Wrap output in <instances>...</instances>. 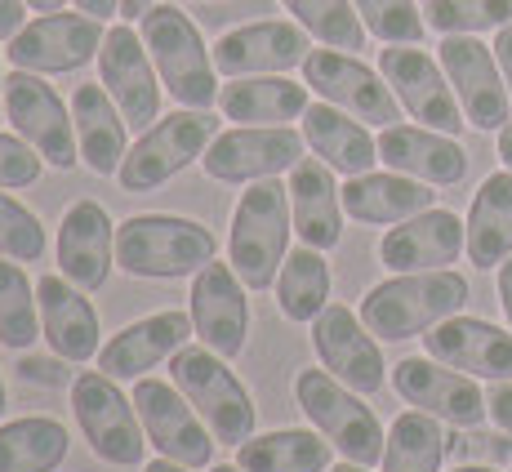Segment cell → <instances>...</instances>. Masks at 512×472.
<instances>
[{
    "mask_svg": "<svg viewBox=\"0 0 512 472\" xmlns=\"http://www.w3.org/2000/svg\"><path fill=\"white\" fill-rule=\"evenodd\" d=\"M139 36L152 54L161 85L183 107H214L219 103V67L214 49H205V36L179 5H152L139 18Z\"/></svg>",
    "mask_w": 512,
    "mask_h": 472,
    "instance_id": "cell-5",
    "label": "cell"
},
{
    "mask_svg": "<svg viewBox=\"0 0 512 472\" xmlns=\"http://www.w3.org/2000/svg\"><path fill=\"white\" fill-rule=\"evenodd\" d=\"M423 352L437 357L441 366H455L472 379L504 383L512 379V330H499L481 317H446L441 326L423 334Z\"/></svg>",
    "mask_w": 512,
    "mask_h": 472,
    "instance_id": "cell-22",
    "label": "cell"
},
{
    "mask_svg": "<svg viewBox=\"0 0 512 472\" xmlns=\"http://www.w3.org/2000/svg\"><path fill=\"white\" fill-rule=\"evenodd\" d=\"M27 27V0H0V41H14Z\"/></svg>",
    "mask_w": 512,
    "mask_h": 472,
    "instance_id": "cell-45",
    "label": "cell"
},
{
    "mask_svg": "<svg viewBox=\"0 0 512 472\" xmlns=\"http://www.w3.org/2000/svg\"><path fill=\"white\" fill-rule=\"evenodd\" d=\"M330 472H370L366 464H352V459H339V464H330Z\"/></svg>",
    "mask_w": 512,
    "mask_h": 472,
    "instance_id": "cell-53",
    "label": "cell"
},
{
    "mask_svg": "<svg viewBox=\"0 0 512 472\" xmlns=\"http://www.w3.org/2000/svg\"><path fill=\"white\" fill-rule=\"evenodd\" d=\"M192 339H196L192 312H179V308L152 312V317H139L125 330H116L112 339L98 348V370L121 383H134V379L152 375L156 366H165V361L179 348H187Z\"/></svg>",
    "mask_w": 512,
    "mask_h": 472,
    "instance_id": "cell-21",
    "label": "cell"
},
{
    "mask_svg": "<svg viewBox=\"0 0 512 472\" xmlns=\"http://www.w3.org/2000/svg\"><path fill=\"white\" fill-rule=\"evenodd\" d=\"M205 472H241V468H236V464H210Z\"/></svg>",
    "mask_w": 512,
    "mask_h": 472,
    "instance_id": "cell-56",
    "label": "cell"
},
{
    "mask_svg": "<svg viewBox=\"0 0 512 472\" xmlns=\"http://www.w3.org/2000/svg\"><path fill=\"white\" fill-rule=\"evenodd\" d=\"M36 303H41V334L49 352H58L72 366L98 357L103 326H98V308L85 299L81 285H72L63 272H49L36 281Z\"/></svg>",
    "mask_w": 512,
    "mask_h": 472,
    "instance_id": "cell-25",
    "label": "cell"
},
{
    "mask_svg": "<svg viewBox=\"0 0 512 472\" xmlns=\"http://www.w3.org/2000/svg\"><path fill=\"white\" fill-rule=\"evenodd\" d=\"M18 379L32 383V388H63V383H72L76 375L67 370V361L58 357H41V352H18Z\"/></svg>",
    "mask_w": 512,
    "mask_h": 472,
    "instance_id": "cell-43",
    "label": "cell"
},
{
    "mask_svg": "<svg viewBox=\"0 0 512 472\" xmlns=\"http://www.w3.org/2000/svg\"><path fill=\"white\" fill-rule=\"evenodd\" d=\"M41 174H45V161L32 143L18 139V134H0V188L5 192L32 188Z\"/></svg>",
    "mask_w": 512,
    "mask_h": 472,
    "instance_id": "cell-42",
    "label": "cell"
},
{
    "mask_svg": "<svg viewBox=\"0 0 512 472\" xmlns=\"http://www.w3.org/2000/svg\"><path fill=\"white\" fill-rule=\"evenodd\" d=\"M441 67H446L450 85L459 94V107H464L472 130H504L508 112H512V94L508 81L499 72L495 45H481L477 36H446L437 49Z\"/></svg>",
    "mask_w": 512,
    "mask_h": 472,
    "instance_id": "cell-18",
    "label": "cell"
},
{
    "mask_svg": "<svg viewBox=\"0 0 512 472\" xmlns=\"http://www.w3.org/2000/svg\"><path fill=\"white\" fill-rule=\"evenodd\" d=\"M0 121H5V72H0Z\"/></svg>",
    "mask_w": 512,
    "mask_h": 472,
    "instance_id": "cell-57",
    "label": "cell"
},
{
    "mask_svg": "<svg viewBox=\"0 0 512 472\" xmlns=\"http://www.w3.org/2000/svg\"><path fill=\"white\" fill-rule=\"evenodd\" d=\"M170 379L196 406V415L205 419V428L214 432L219 446H241V441L254 437L259 406H254L250 388L241 383L228 357H219L205 343H187L170 357Z\"/></svg>",
    "mask_w": 512,
    "mask_h": 472,
    "instance_id": "cell-3",
    "label": "cell"
},
{
    "mask_svg": "<svg viewBox=\"0 0 512 472\" xmlns=\"http://www.w3.org/2000/svg\"><path fill=\"white\" fill-rule=\"evenodd\" d=\"M303 85L312 94H321V103L339 107V112L357 116L366 125H401V103L392 94V85L383 81V72L366 67L357 54H343V49H312L303 58Z\"/></svg>",
    "mask_w": 512,
    "mask_h": 472,
    "instance_id": "cell-10",
    "label": "cell"
},
{
    "mask_svg": "<svg viewBox=\"0 0 512 472\" xmlns=\"http://www.w3.org/2000/svg\"><path fill=\"white\" fill-rule=\"evenodd\" d=\"M72 121H76V147H81L85 170L98 179H116L125 152H130V121L103 85H76L72 94Z\"/></svg>",
    "mask_w": 512,
    "mask_h": 472,
    "instance_id": "cell-29",
    "label": "cell"
},
{
    "mask_svg": "<svg viewBox=\"0 0 512 472\" xmlns=\"http://www.w3.org/2000/svg\"><path fill=\"white\" fill-rule=\"evenodd\" d=\"M437 192L432 183H419L397 170H370L343 183V214L357 223H379V228H397V223L415 219V214L432 210Z\"/></svg>",
    "mask_w": 512,
    "mask_h": 472,
    "instance_id": "cell-28",
    "label": "cell"
},
{
    "mask_svg": "<svg viewBox=\"0 0 512 472\" xmlns=\"http://www.w3.org/2000/svg\"><path fill=\"white\" fill-rule=\"evenodd\" d=\"M245 290L250 285L236 277L232 263L219 259L205 263L192 277V290H187V312H192L196 339L228 361L241 357L245 343H250V299H245Z\"/></svg>",
    "mask_w": 512,
    "mask_h": 472,
    "instance_id": "cell-17",
    "label": "cell"
},
{
    "mask_svg": "<svg viewBox=\"0 0 512 472\" xmlns=\"http://www.w3.org/2000/svg\"><path fill=\"white\" fill-rule=\"evenodd\" d=\"M334 446L317 428H277L254 432L236 446V468L241 472H330Z\"/></svg>",
    "mask_w": 512,
    "mask_h": 472,
    "instance_id": "cell-33",
    "label": "cell"
},
{
    "mask_svg": "<svg viewBox=\"0 0 512 472\" xmlns=\"http://www.w3.org/2000/svg\"><path fill=\"white\" fill-rule=\"evenodd\" d=\"M499 303H504V317L512 326V254L499 263Z\"/></svg>",
    "mask_w": 512,
    "mask_h": 472,
    "instance_id": "cell-48",
    "label": "cell"
},
{
    "mask_svg": "<svg viewBox=\"0 0 512 472\" xmlns=\"http://www.w3.org/2000/svg\"><path fill=\"white\" fill-rule=\"evenodd\" d=\"M392 388L406 406L415 410H428L432 419L450 428H477L490 419V406H486V392L477 388V379L464 375L455 366H441L437 357H406L392 366Z\"/></svg>",
    "mask_w": 512,
    "mask_h": 472,
    "instance_id": "cell-15",
    "label": "cell"
},
{
    "mask_svg": "<svg viewBox=\"0 0 512 472\" xmlns=\"http://www.w3.org/2000/svg\"><path fill=\"white\" fill-rule=\"evenodd\" d=\"M303 143L343 179L370 174L374 161H379V139H370L366 121H357V116L339 112L330 103H308V112H303Z\"/></svg>",
    "mask_w": 512,
    "mask_h": 472,
    "instance_id": "cell-30",
    "label": "cell"
},
{
    "mask_svg": "<svg viewBox=\"0 0 512 472\" xmlns=\"http://www.w3.org/2000/svg\"><path fill=\"white\" fill-rule=\"evenodd\" d=\"M219 241L205 223L183 214H130L116 223V268L143 281L196 277L214 259Z\"/></svg>",
    "mask_w": 512,
    "mask_h": 472,
    "instance_id": "cell-2",
    "label": "cell"
},
{
    "mask_svg": "<svg viewBox=\"0 0 512 472\" xmlns=\"http://www.w3.org/2000/svg\"><path fill=\"white\" fill-rule=\"evenodd\" d=\"M499 161H504V170H512V121L499 130Z\"/></svg>",
    "mask_w": 512,
    "mask_h": 472,
    "instance_id": "cell-49",
    "label": "cell"
},
{
    "mask_svg": "<svg viewBox=\"0 0 512 472\" xmlns=\"http://www.w3.org/2000/svg\"><path fill=\"white\" fill-rule=\"evenodd\" d=\"M152 5H156V0H121V14H125V18H130V23H134V18H143L147 9H152Z\"/></svg>",
    "mask_w": 512,
    "mask_h": 472,
    "instance_id": "cell-50",
    "label": "cell"
},
{
    "mask_svg": "<svg viewBox=\"0 0 512 472\" xmlns=\"http://www.w3.org/2000/svg\"><path fill=\"white\" fill-rule=\"evenodd\" d=\"M294 14V23L326 49H343V54H357L366 49V23H361L357 5L352 0H281Z\"/></svg>",
    "mask_w": 512,
    "mask_h": 472,
    "instance_id": "cell-38",
    "label": "cell"
},
{
    "mask_svg": "<svg viewBox=\"0 0 512 472\" xmlns=\"http://www.w3.org/2000/svg\"><path fill=\"white\" fill-rule=\"evenodd\" d=\"M468 228V263L481 272L499 268L512 254V170L490 174L472 196Z\"/></svg>",
    "mask_w": 512,
    "mask_h": 472,
    "instance_id": "cell-32",
    "label": "cell"
},
{
    "mask_svg": "<svg viewBox=\"0 0 512 472\" xmlns=\"http://www.w3.org/2000/svg\"><path fill=\"white\" fill-rule=\"evenodd\" d=\"M143 472H192V468H183V464H174V459L156 455V459H152V464H143Z\"/></svg>",
    "mask_w": 512,
    "mask_h": 472,
    "instance_id": "cell-51",
    "label": "cell"
},
{
    "mask_svg": "<svg viewBox=\"0 0 512 472\" xmlns=\"http://www.w3.org/2000/svg\"><path fill=\"white\" fill-rule=\"evenodd\" d=\"M67 0H27V9H36V14H58Z\"/></svg>",
    "mask_w": 512,
    "mask_h": 472,
    "instance_id": "cell-52",
    "label": "cell"
},
{
    "mask_svg": "<svg viewBox=\"0 0 512 472\" xmlns=\"http://www.w3.org/2000/svg\"><path fill=\"white\" fill-rule=\"evenodd\" d=\"M379 161L397 174H410L432 188H455L468 174V152L450 134L428 125H388L379 134Z\"/></svg>",
    "mask_w": 512,
    "mask_h": 472,
    "instance_id": "cell-26",
    "label": "cell"
},
{
    "mask_svg": "<svg viewBox=\"0 0 512 472\" xmlns=\"http://www.w3.org/2000/svg\"><path fill=\"white\" fill-rule=\"evenodd\" d=\"M103 23L90 14H41L23 27V32L9 41V63L23 67V72H41V76H58V72H81L85 63H94L98 49H103Z\"/></svg>",
    "mask_w": 512,
    "mask_h": 472,
    "instance_id": "cell-16",
    "label": "cell"
},
{
    "mask_svg": "<svg viewBox=\"0 0 512 472\" xmlns=\"http://www.w3.org/2000/svg\"><path fill=\"white\" fill-rule=\"evenodd\" d=\"M379 72H383V81L392 85L397 103L406 107L419 125L459 139L468 116H464V107H459V94H455V85H450L441 58H432L428 49H419V45H388V49H379Z\"/></svg>",
    "mask_w": 512,
    "mask_h": 472,
    "instance_id": "cell-11",
    "label": "cell"
},
{
    "mask_svg": "<svg viewBox=\"0 0 512 472\" xmlns=\"http://www.w3.org/2000/svg\"><path fill=\"white\" fill-rule=\"evenodd\" d=\"M72 5L81 9V14L98 18V23H103V18H112V14H121V0H72Z\"/></svg>",
    "mask_w": 512,
    "mask_h": 472,
    "instance_id": "cell-47",
    "label": "cell"
},
{
    "mask_svg": "<svg viewBox=\"0 0 512 472\" xmlns=\"http://www.w3.org/2000/svg\"><path fill=\"white\" fill-rule=\"evenodd\" d=\"M290 232V188H281L277 179H263L241 192V201L232 210L228 263L250 290H272L277 285V272L285 254H290Z\"/></svg>",
    "mask_w": 512,
    "mask_h": 472,
    "instance_id": "cell-4",
    "label": "cell"
},
{
    "mask_svg": "<svg viewBox=\"0 0 512 472\" xmlns=\"http://www.w3.org/2000/svg\"><path fill=\"white\" fill-rule=\"evenodd\" d=\"M58 268L85 294L103 290L116 268V223L98 201H76L58 223Z\"/></svg>",
    "mask_w": 512,
    "mask_h": 472,
    "instance_id": "cell-23",
    "label": "cell"
},
{
    "mask_svg": "<svg viewBox=\"0 0 512 472\" xmlns=\"http://www.w3.org/2000/svg\"><path fill=\"white\" fill-rule=\"evenodd\" d=\"M428 27L441 36H477L499 32L512 23V0H423Z\"/></svg>",
    "mask_w": 512,
    "mask_h": 472,
    "instance_id": "cell-39",
    "label": "cell"
},
{
    "mask_svg": "<svg viewBox=\"0 0 512 472\" xmlns=\"http://www.w3.org/2000/svg\"><path fill=\"white\" fill-rule=\"evenodd\" d=\"M468 250V228L450 210H423L415 219L397 223L379 241V263L388 272H437L450 268Z\"/></svg>",
    "mask_w": 512,
    "mask_h": 472,
    "instance_id": "cell-24",
    "label": "cell"
},
{
    "mask_svg": "<svg viewBox=\"0 0 512 472\" xmlns=\"http://www.w3.org/2000/svg\"><path fill=\"white\" fill-rule=\"evenodd\" d=\"M290 214L294 232L312 250H334L343 241V188L321 156H303L290 170Z\"/></svg>",
    "mask_w": 512,
    "mask_h": 472,
    "instance_id": "cell-27",
    "label": "cell"
},
{
    "mask_svg": "<svg viewBox=\"0 0 512 472\" xmlns=\"http://www.w3.org/2000/svg\"><path fill=\"white\" fill-rule=\"evenodd\" d=\"M0 259H14V263L45 259V223L5 188H0Z\"/></svg>",
    "mask_w": 512,
    "mask_h": 472,
    "instance_id": "cell-41",
    "label": "cell"
},
{
    "mask_svg": "<svg viewBox=\"0 0 512 472\" xmlns=\"http://www.w3.org/2000/svg\"><path fill=\"white\" fill-rule=\"evenodd\" d=\"M455 472H499L495 464H459Z\"/></svg>",
    "mask_w": 512,
    "mask_h": 472,
    "instance_id": "cell-54",
    "label": "cell"
},
{
    "mask_svg": "<svg viewBox=\"0 0 512 472\" xmlns=\"http://www.w3.org/2000/svg\"><path fill=\"white\" fill-rule=\"evenodd\" d=\"M98 81L112 94V103L121 107V116L134 130L161 121V72H156L152 54H147L143 36L134 32V23L107 27L103 49H98Z\"/></svg>",
    "mask_w": 512,
    "mask_h": 472,
    "instance_id": "cell-14",
    "label": "cell"
},
{
    "mask_svg": "<svg viewBox=\"0 0 512 472\" xmlns=\"http://www.w3.org/2000/svg\"><path fill=\"white\" fill-rule=\"evenodd\" d=\"M495 58H499V72H504L508 94H512V23L499 27V36H495Z\"/></svg>",
    "mask_w": 512,
    "mask_h": 472,
    "instance_id": "cell-46",
    "label": "cell"
},
{
    "mask_svg": "<svg viewBox=\"0 0 512 472\" xmlns=\"http://www.w3.org/2000/svg\"><path fill=\"white\" fill-rule=\"evenodd\" d=\"M312 54V36L290 18H259V23H241L214 41V67L228 81L241 76H277L290 67H303Z\"/></svg>",
    "mask_w": 512,
    "mask_h": 472,
    "instance_id": "cell-19",
    "label": "cell"
},
{
    "mask_svg": "<svg viewBox=\"0 0 512 472\" xmlns=\"http://www.w3.org/2000/svg\"><path fill=\"white\" fill-rule=\"evenodd\" d=\"M303 130L290 125H236L214 134L201 165L214 183H263L303 161Z\"/></svg>",
    "mask_w": 512,
    "mask_h": 472,
    "instance_id": "cell-13",
    "label": "cell"
},
{
    "mask_svg": "<svg viewBox=\"0 0 512 472\" xmlns=\"http://www.w3.org/2000/svg\"><path fill=\"white\" fill-rule=\"evenodd\" d=\"M446 455H450V432L441 428V419L410 406L388 428L383 472H441V459Z\"/></svg>",
    "mask_w": 512,
    "mask_h": 472,
    "instance_id": "cell-36",
    "label": "cell"
},
{
    "mask_svg": "<svg viewBox=\"0 0 512 472\" xmlns=\"http://www.w3.org/2000/svg\"><path fill=\"white\" fill-rule=\"evenodd\" d=\"M277 308H281L285 321H299V326H312V321L330 308V263H326V250L299 245V250L285 254V263L277 272Z\"/></svg>",
    "mask_w": 512,
    "mask_h": 472,
    "instance_id": "cell-35",
    "label": "cell"
},
{
    "mask_svg": "<svg viewBox=\"0 0 512 472\" xmlns=\"http://www.w3.org/2000/svg\"><path fill=\"white\" fill-rule=\"evenodd\" d=\"M219 134V116L210 107H179V112L161 116L156 125L134 139V147L125 152L116 183L125 192H156L170 179H179L187 165H196L205 156V147Z\"/></svg>",
    "mask_w": 512,
    "mask_h": 472,
    "instance_id": "cell-7",
    "label": "cell"
},
{
    "mask_svg": "<svg viewBox=\"0 0 512 472\" xmlns=\"http://www.w3.org/2000/svg\"><path fill=\"white\" fill-rule=\"evenodd\" d=\"M468 299H472L468 281L450 268L397 272V277L366 290V299H361V321L370 326L374 339L401 343V339H419V334L441 326L446 317L464 312Z\"/></svg>",
    "mask_w": 512,
    "mask_h": 472,
    "instance_id": "cell-1",
    "label": "cell"
},
{
    "mask_svg": "<svg viewBox=\"0 0 512 472\" xmlns=\"http://www.w3.org/2000/svg\"><path fill=\"white\" fill-rule=\"evenodd\" d=\"M312 348H317L321 366L330 370L339 383H348L352 392L370 397L383 388L388 366H383V348L370 334V326L361 321V312L330 303L317 321H312Z\"/></svg>",
    "mask_w": 512,
    "mask_h": 472,
    "instance_id": "cell-20",
    "label": "cell"
},
{
    "mask_svg": "<svg viewBox=\"0 0 512 472\" xmlns=\"http://www.w3.org/2000/svg\"><path fill=\"white\" fill-rule=\"evenodd\" d=\"M294 401L308 415V424L339 450L352 464H383V446H388V432H383L379 415L361 401V392H352L348 383H339L326 366L321 370H299L294 375Z\"/></svg>",
    "mask_w": 512,
    "mask_h": 472,
    "instance_id": "cell-6",
    "label": "cell"
},
{
    "mask_svg": "<svg viewBox=\"0 0 512 472\" xmlns=\"http://www.w3.org/2000/svg\"><path fill=\"white\" fill-rule=\"evenodd\" d=\"M366 23L370 36H379L383 45H419L428 32V18L419 14L415 0H352Z\"/></svg>",
    "mask_w": 512,
    "mask_h": 472,
    "instance_id": "cell-40",
    "label": "cell"
},
{
    "mask_svg": "<svg viewBox=\"0 0 512 472\" xmlns=\"http://www.w3.org/2000/svg\"><path fill=\"white\" fill-rule=\"evenodd\" d=\"M5 410H9V392H5V379H0V419H5Z\"/></svg>",
    "mask_w": 512,
    "mask_h": 472,
    "instance_id": "cell-55",
    "label": "cell"
},
{
    "mask_svg": "<svg viewBox=\"0 0 512 472\" xmlns=\"http://www.w3.org/2000/svg\"><path fill=\"white\" fill-rule=\"evenodd\" d=\"M486 406H490V419H495V424L512 437V379L495 383V388L486 392Z\"/></svg>",
    "mask_w": 512,
    "mask_h": 472,
    "instance_id": "cell-44",
    "label": "cell"
},
{
    "mask_svg": "<svg viewBox=\"0 0 512 472\" xmlns=\"http://www.w3.org/2000/svg\"><path fill=\"white\" fill-rule=\"evenodd\" d=\"M72 415L81 437L90 441L94 459L112 468H134L147 455V432L134 410V397L121 392V379L103 375V370H81L72 379Z\"/></svg>",
    "mask_w": 512,
    "mask_h": 472,
    "instance_id": "cell-8",
    "label": "cell"
},
{
    "mask_svg": "<svg viewBox=\"0 0 512 472\" xmlns=\"http://www.w3.org/2000/svg\"><path fill=\"white\" fill-rule=\"evenodd\" d=\"M5 121L14 125L18 139L32 143L36 152H41V161L54 165V170H72V165L81 161L72 103H63L41 72L14 67V72L5 76Z\"/></svg>",
    "mask_w": 512,
    "mask_h": 472,
    "instance_id": "cell-9",
    "label": "cell"
},
{
    "mask_svg": "<svg viewBox=\"0 0 512 472\" xmlns=\"http://www.w3.org/2000/svg\"><path fill=\"white\" fill-rule=\"evenodd\" d=\"M219 112L236 125H290L308 112V85L277 76H241L219 90Z\"/></svg>",
    "mask_w": 512,
    "mask_h": 472,
    "instance_id": "cell-31",
    "label": "cell"
},
{
    "mask_svg": "<svg viewBox=\"0 0 512 472\" xmlns=\"http://www.w3.org/2000/svg\"><path fill=\"white\" fill-rule=\"evenodd\" d=\"M134 410L143 419L147 441L156 446V455L174 459L183 468H210L214 464V432L205 428V419L196 415V406L179 392L174 379H134Z\"/></svg>",
    "mask_w": 512,
    "mask_h": 472,
    "instance_id": "cell-12",
    "label": "cell"
},
{
    "mask_svg": "<svg viewBox=\"0 0 512 472\" xmlns=\"http://www.w3.org/2000/svg\"><path fill=\"white\" fill-rule=\"evenodd\" d=\"M67 450H72V437L49 415H23L0 424V472H58Z\"/></svg>",
    "mask_w": 512,
    "mask_h": 472,
    "instance_id": "cell-34",
    "label": "cell"
},
{
    "mask_svg": "<svg viewBox=\"0 0 512 472\" xmlns=\"http://www.w3.org/2000/svg\"><path fill=\"white\" fill-rule=\"evenodd\" d=\"M41 334V303H36V285L14 259H0V348L9 352H32Z\"/></svg>",
    "mask_w": 512,
    "mask_h": 472,
    "instance_id": "cell-37",
    "label": "cell"
}]
</instances>
